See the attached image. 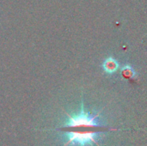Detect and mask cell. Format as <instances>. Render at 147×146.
<instances>
[{
    "mask_svg": "<svg viewBox=\"0 0 147 146\" xmlns=\"http://www.w3.org/2000/svg\"><path fill=\"white\" fill-rule=\"evenodd\" d=\"M57 131V130H56ZM59 131V130H58ZM62 139L65 140L63 146H89L93 144L98 145L97 140L104 133L102 131L92 132H75V131H60Z\"/></svg>",
    "mask_w": 147,
    "mask_h": 146,
    "instance_id": "cell-2",
    "label": "cell"
},
{
    "mask_svg": "<svg viewBox=\"0 0 147 146\" xmlns=\"http://www.w3.org/2000/svg\"><path fill=\"white\" fill-rule=\"evenodd\" d=\"M121 74L122 76V77L127 78V79H131L134 78L136 76V72L134 70V68L132 66H130L129 65H126L121 68Z\"/></svg>",
    "mask_w": 147,
    "mask_h": 146,
    "instance_id": "cell-4",
    "label": "cell"
},
{
    "mask_svg": "<svg viewBox=\"0 0 147 146\" xmlns=\"http://www.w3.org/2000/svg\"><path fill=\"white\" fill-rule=\"evenodd\" d=\"M67 119L65 125L56 130L76 131V132H92L96 129L104 128L99 120V114H92L84 110V103L82 102L80 111L73 115L66 114Z\"/></svg>",
    "mask_w": 147,
    "mask_h": 146,
    "instance_id": "cell-1",
    "label": "cell"
},
{
    "mask_svg": "<svg viewBox=\"0 0 147 146\" xmlns=\"http://www.w3.org/2000/svg\"><path fill=\"white\" fill-rule=\"evenodd\" d=\"M102 68H103L105 72H107L109 74H112L118 70L119 63L113 57H109L102 63Z\"/></svg>",
    "mask_w": 147,
    "mask_h": 146,
    "instance_id": "cell-3",
    "label": "cell"
}]
</instances>
